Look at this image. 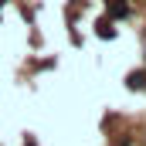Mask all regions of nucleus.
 <instances>
[{"instance_id": "obj_4", "label": "nucleus", "mask_w": 146, "mask_h": 146, "mask_svg": "<svg viewBox=\"0 0 146 146\" xmlns=\"http://www.w3.org/2000/svg\"><path fill=\"white\" fill-rule=\"evenodd\" d=\"M31 146H34V143H31Z\"/></svg>"}, {"instance_id": "obj_3", "label": "nucleus", "mask_w": 146, "mask_h": 146, "mask_svg": "<svg viewBox=\"0 0 146 146\" xmlns=\"http://www.w3.org/2000/svg\"><path fill=\"white\" fill-rule=\"evenodd\" d=\"M112 14H115V17H126L129 7H126V3H112Z\"/></svg>"}, {"instance_id": "obj_2", "label": "nucleus", "mask_w": 146, "mask_h": 146, "mask_svg": "<svg viewBox=\"0 0 146 146\" xmlns=\"http://www.w3.org/2000/svg\"><path fill=\"white\" fill-rule=\"evenodd\" d=\"M95 27H99V37H112V34H115V31H112V21H106V17H102Z\"/></svg>"}, {"instance_id": "obj_1", "label": "nucleus", "mask_w": 146, "mask_h": 146, "mask_svg": "<svg viewBox=\"0 0 146 146\" xmlns=\"http://www.w3.org/2000/svg\"><path fill=\"white\" fill-rule=\"evenodd\" d=\"M129 88H146V72H133L129 75Z\"/></svg>"}]
</instances>
